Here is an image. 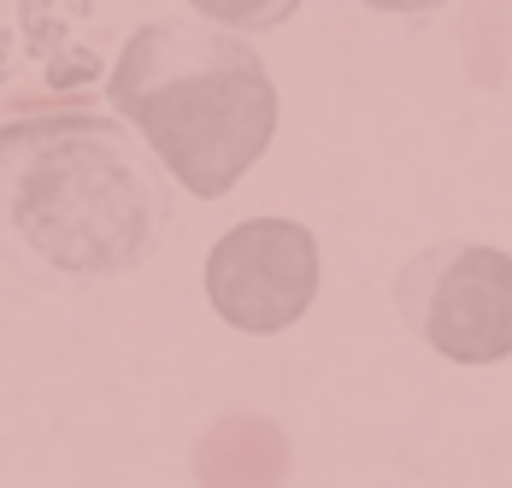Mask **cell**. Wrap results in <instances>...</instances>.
Instances as JSON below:
<instances>
[{
    "instance_id": "obj_1",
    "label": "cell",
    "mask_w": 512,
    "mask_h": 488,
    "mask_svg": "<svg viewBox=\"0 0 512 488\" xmlns=\"http://www.w3.org/2000/svg\"><path fill=\"white\" fill-rule=\"evenodd\" d=\"M171 230V177L101 112L0 124V259L36 289H95L142 271Z\"/></svg>"
},
{
    "instance_id": "obj_2",
    "label": "cell",
    "mask_w": 512,
    "mask_h": 488,
    "mask_svg": "<svg viewBox=\"0 0 512 488\" xmlns=\"http://www.w3.org/2000/svg\"><path fill=\"white\" fill-rule=\"evenodd\" d=\"M106 100L195 200L230 195L277 136L259 48L206 18H148L118 53Z\"/></svg>"
},
{
    "instance_id": "obj_3",
    "label": "cell",
    "mask_w": 512,
    "mask_h": 488,
    "mask_svg": "<svg viewBox=\"0 0 512 488\" xmlns=\"http://www.w3.org/2000/svg\"><path fill=\"white\" fill-rule=\"evenodd\" d=\"M395 312L448 365L512 359V253L489 242H436L395 271Z\"/></svg>"
},
{
    "instance_id": "obj_4",
    "label": "cell",
    "mask_w": 512,
    "mask_h": 488,
    "mask_svg": "<svg viewBox=\"0 0 512 488\" xmlns=\"http://www.w3.org/2000/svg\"><path fill=\"white\" fill-rule=\"evenodd\" d=\"M318 236L295 218H242L206 253V300L242 336H277L318 300Z\"/></svg>"
},
{
    "instance_id": "obj_5",
    "label": "cell",
    "mask_w": 512,
    "mask_h": 488,
    "mask_svg": "<svg viewBox=\"0 0 512 488\" xmlns=\"http://www.w3.org/2000/svg\"><path fill=\"white\" fill-rule=\"evenodd\" d=\"M189 12L218 30H236V36H265L277 24H289L301 12V0H189Z\"/></svg>"
},
{
    "instance_id": "obj_6",
    "label": "cell",
    "mask_w": 512,
    "mask_h": 488,
    "mask_svg": "<svg viewBox=\"0 0 512 488\" xmlns=\"http://www.w3.org/2000/svg\"><path fill=\"white\" fill-rule=\"evenodd\" d=\"M342 6H359V12H371V18H383V24L418 30V24H430L448 0H342Z\"/></svg>"
}]
</instances>
